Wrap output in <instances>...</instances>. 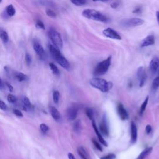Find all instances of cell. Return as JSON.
<instances>
[{"instance_id":"obj_38","label":"cell","mask_w":159,"mask_h":159,"mask_svg":"<svg viewBox=\"0 0 159 159\" xmlns=\"http://www.w3.org/2000/svg\"><path fill=\"white\" fill-rule=\"evenodd\" d=\"M116 158V155L114 153H109L108 155L103 156L101 157L100 159H114Z\"/></svg>"},{"instance_id":"obj_8","label":"cell","mask_w":159,"mask_h":159,"mask_svg":"<svg viewBox=\"0 0 159 159\" xmlns=\"http://www.w3.org/2000/svg\"><path fill=\"white\" fill-rule=\"evenodd\" d=\"M137 75L139 80V87H142L144 85V83L146 80V73L144 68L143 67H140L137 72Z\"/></svg>"},{"instance_id":"obj_14","label":"cell","mask_w":159,"mask_h":159,"mask_svg":"<svg viewBox=\"0 0 159 159\" xmlns=\"http://www.w3.org/2000/svg\"><path fill=\"white\" fill-rule=\"evenodd\" d=\"M137 139V129L134 122H132L131 126V142L135 143Z\"/></svg>"},{"instance_id":"obj_26","label":"cell","mask_w":159,"mask_h":159,"mask_svg":"<svg viewBox=\"0 0 159 159\" xmlns=\"http://www.w3.org/2000/svg\"><path fill=\"white\" fill-rule=\"evenodd\" d=\"M0 38L1 39L4 43H7L9 40V37L6 32L2 31L1 33H0Z\"/></svg>"},{"instance_id":"obj_7","label":"cell","mask_w":159,"mask_h":159,"mask_svg":"<svg viewBox=\"0 0 159 159\" xmlns=\"http://www.w3.org/2000/svg\"><path fill=\"white\" fill-rule=\"evenodd\" d=\"M103 34L108 38L116 40H121V35L112 28H108L107 29H105L103 31Z\"/></svg>"},{"instance_id":"obj_18","label":"cell","mask_w":159,"mask_h":159,"mask_svg":"<svg viewBox=\"0 0 159 159\" xmlns=\"http://www.w3.org/2000/svg\"><path fill=\"white\" fill-rule=\"evenodd\" d=\"M50 112L52 117L55 121L57 122L60 121V119H61L60 114L59 113V111H58V109L56 108L54 106H51L50 108Z\"/></svg>"},{"instance_id":"obj_40","label":"cell","mask_w":159,"mask_h":159,"mask_svg":"<svg viewBox=\"0 0 159 159\" xmlns=\"http://www.w3.org/2000/svg\"><path fill=\"white\" fill-rule=\"evenodd\" d=\"M0 109L3 110V111H6L7 110V106L5 104V103L3 101L0 99Z\"/></svg>"},{"instance_id":"obj_20","label":"cell","mask_w":159,"mask_h":159,"mask_svg":"<svg viewBox=\"0 0 159 159\" xmlns=\"http://www.w3.org/2000/svg\"><path fill=\"white\" fill-rule=\"evenodd\" d=\"M152 150H153V148L151 147L147 148V149H146L145 150H144L141 152V153L138 158L139 159H144L145 157H146L147 155H149L150 154L151 152L152 151Z\"/></svg>"},{"instance_id":"obj_25","label":"cell","mask_w":159,"mask_h":159,"mask_svg":"<svg viewBox=\"0 0 159 159\" xmlns=\"http://www.w3.org/2000/svg\"><path fill=\"white\" fill-rule=\"evenodd\" d=\"M6 13L9 16H13L16 13V10L15 8H14V6L13 5H9V6H7L6 8Z\"/></svg>"},{"instance_id":"obj_35","label":"cell","mask_w":159,"mask_h":159,"mask_svg":"<svg viewBox=\"0 0 159 159\" xmlns=\"http://www.w3.org/2000/svg\"><path fill=\"white\" fill-rule=\"evenodd\" d=\"M46 14L48 16L50 17V18H56L57 17V14L54 11H52L51 9H47L46 10Z\"/></svg>"},{"instance_id":"obj_30","label":"cell","mask_w":159,"mask_h":159,"mask_svg":"<svg viewBox=\"0 0 159 159\" xmlns=\"http://www.w3.org/2000/svg\"><path fill=\"white\" fill-rule=\"evenodd\" d=\"M70 1L73 4H75L78 6H83V5L87 3L86 0H70Z\"/></svg>"},{"instance_id":"obj_11","label":"cell","mask_w":159,"mask_h":159,"mask_svg":"<svg viewBox=\"0 0 159 159\" xmlns=\"http://www.w3.org/2000/svg\"><path fill=\"white\" fill-rule=\"evenodd\" d=\"M117 110H118V113L119 116V117L122 120H126L129 118V114L128 112H127V111L124 108L123 104L119 103L118 104Z\"/></svg>"},{"instance_id":"obj_13","label":"cell","mask_w":159,"mask_h":159,"mask_svg":"<svg viewBox=\"0 0 159 159\" xmlns=\"http://www.w3.org/2000/svg\"><path fill=\"white\" fill-rule=\"evenodd\" d=\"M159 67V59L157 57L153 58L150 62L149 69L152 73L155 74Z\"/></svg>"},{"instance_id":"obj_2","label":"cell","mask_w":159,"mask_h":159,"mask_svg":"<svg viewBox=\"0 0 159 159\" xmlns=\"http://www.w3.org/2000/svg\"><path fill=\"white\" fill-rule=\"evenodd\" d=\"M82 15L84 18L91 20L100 21L103 23L108 22V18L104 14L95 9H87L84 10L82 12Z\"/></svg>"},{"instance_id":"obj_15","label":"cell","mask_w":159,"mask_h":159,"mask_svg":"<svg viewBox=\"0 0 159 159\" xmlns=\"http://www.w3.org/2000/svg\"><path fill=\"white\" fill-rule=\"evenodd\" d=\"M92 126H93V128L95 131V132H96V134L97 135V137H98V140L99 141L102 143V144L105 147H108V144H107V142H106V141L104 139V138L103 137L102 135L101 134L100 132H99L98 131V129L97 128V126L96 125V123H95V122L94 121L93 119L92 120Z\"/></svg>"},{"instance_id":"obj_45","label":"cell","mask_w":159,"mask_h":159,"mask_svg":"<svg viewBox=\"0 0 159 159\" xmlns=\"http://www.w3.org/2000/svg\"><path fill=\"white\" fill-rule=\"evenodd\" d=\"M4 87V84L1 80V78H0V89H3Z\"/></svg>"},{"instance_id":"obj_48","label":"cell","mask_w":159,"mask_h":159,"mask_svg":"<svg viewBox=\"0 0 159 159\" xmlns=\"http://www.w3.org/2000/svg\"><path fill=\"white\" fill-rule=\"evenodd\" d=\"M93 1H103V2H106L108 0H93Z\"/></svg>"},{"instance_id":"obj_24","label":"cell","mask_w":159,"mask_h":159,"mask_svg":"<svg viewBox=\"0 0 159 159\" xmlns=\"http://www.w3.org/2000/svg\"><path fill=\"white\" fill-rule=\"evenodd\" d=\"M149 96H147L145 99V101L144 102V103H143L141 105V108H140V111H139V114L141 116H142L143 114V113H144V112L146 110V108L147 107V105L148 104V102H149Z\"/></svg>"},{"instance_id":"obj_31","label":"cell","mask_w":159,"mask_h":159,"mask_svg":"<svg viewBox=\"0 0 159 159\" xmlns=\"http://www.w3.org/2000/svg\"><path fill=\"white\" fill-rule=\"evenodd\" d=\"M7 100H8V102L14 104V103H16L17 102L18 99L16 97L14 96V95L9 94L8 95V97H7Z\"/></svg>"},{"instance_id":"obj_43","label":"cell","mask_w":159,"mask_h":159,"mask_svg":"<svg viewBox=\"0 0 159 159\" xmlns=\"http://www.w3.org/2000/svg\"><path fill=\"white\" fill-rule=\"evenodd\" d=\"M119 6V3L118 2H114L111 4V7L112 8H114V9L118 8Z\"/></svg>"},{"instance_id":"obj_34","label":"cell","mask_w":159,"mask_h":159,"mask_svg":"<svg viewBox=\"0 0 159 159\" xmlns=\"http://www.w3.org/2000/svg\"><path fill=\"white\" fill-rule=\"evenodd\" d=\"M35 26H36V28H38V29H43V30L45 29V27L44 24L40 20H38V21H37L36 24H35Z\"/></svg>"},{"instance_id":"obj_29","label":"cell","mask_w":159,"mask_h":159,"mask_svg":"<svg viewBox=\"0 0 159 159\" xmlns=\"http://www.w3.org/2000/svg\"><path fill=\"white\" fill-rule=\"evenodd\" d=\"M159 87V77H156L154 80H153L152 84V88L153 90H157Z\"/></svg>"},{"instance_id":"obj_33","label":"cell","mask_w":159,"mask_h":159,"mask_svg":"<svg viewBox=\"0 0 159 159\" xmlns=\"http://www.w3.org/2000/svg\"><path fill=\"white\" fill-rule=\"evenodd\" d=\"M40 129L41 130V131L43 132V133L45 134L47 133V132H48V131L49 130V126H47V124H44V123H42L40 125Z\"/></svg>"},{"instance_id":"obj_23","label":"cell","mask_w":159,"mask_h":159,"mask_svg":"<svg viewBox=\"0 0 159 159\" xmlns=\"http://www.w3.org/2000/svg\"><path fill=\"white\" fill-rule=\"evenodd\" d=\"M78 154L80 155V156L81 157V158L82 159H88L87 152L83 147H79L78 149Z\"/></svg>"},{"instance_id":"obj_19","label":"cell","mask_w":159,"mask_h":159,"mask_svg":"<svg viewBox=\"0 0 159 159\" xmlns=\"http://www.w3.org/2000/svg\"><path fill=\"white\" fill-rule=\"evenodd\" d=\"M31 104L29 99L28 97H24L23 99V109L24 111H27L28 110V109H29L31 108Z\"/></svg>"},{"instance_id":"obj_5","label":"cell","mask_w":159,"mask_h":159,"mask_svg":"<svg viewBox=\"0 0 159 159\" xmlns=\"http://www.w3.org/2000/svg\"><path fill=\"white\" fill-rule=\"evenodd\" d=\"M49 37L54 45L58 49H61L63 47V40L60 34L54 29L49 31Z\"/></svg>"},{"instance_id":"obj_17","label":"cell","mask_w":159,"mask_h":159,"mask_svg":"<svg viewBox=\"0 0 159 159\" xmlns=\"http://www.w3.org/2000/svg\"><path fill=\"white\" fill-rule=\"evenodd\" d=\"M49 49L50 52V54L53 58L55 60L58 57H59L60 55H62L60 51L59 50V49H58L57 47H56L54 45H51L50 44L49 45Z\"/></svg>"},{"instance_id":"obj_22","label":"cell","mask_w":159,"mask_h":159,"mask_svg":"<svg viewBox=\"0 0 159 159\" xmlns=\"http://www.w3.org/2000/svg\"><path fill=\"white\" fill-rule=\"evenodd\" d=\"M16 79L20 82L27 81L29 78L27 75H25V74H24L23 73H17L16 75Z\"/></svg>"},{"instance_id":"obj_27","label":"cell","mask_w":159,"mask_h":159,"mask_svg":"<svg viewBox=\"0 0 159 159\" xmlns=\"http://www.w3.org/2000/svg\"><path fill=\"white\" fill-rule=\"evenodd\" d=\"M49 67L50 68L51 70L52 71V72L54 73L55 75H59L60 72H59V68H58V67L54 64V63H49Z\"/></svg>"},{"instance_id":"obj_3","label":"cell","mask_w":159,"mask_h":159,"mask_svg":"<svg viewBox=\"0 0 159 159\" xmlns=\"http://www.w3.org/2000/svg\"><path fill=\"white\" fill-rule=\"evenodd\" d=\"M111 57L109 56L106 59L99 62L97 66L95 68L94 70V76H101L104 75L108 71L109 67L111 65Z\"/></svg>"},{"instance_id":"obj_41","label":"cell","mask_w":159,"mask_h":159,"mask_svg":"<svg viewBox=\"0 0 159 159\" xmlns=\"http://www.w3.org/2000/svg\"><path fill=\"white\" fill-rule=\"evenodd\" d=\"M146 132L147 134H149L152 132V126L149 124H148L146 127Z\"/></svg>"},{"instance_id":"obj_32","label":"cell","mask_w":159,"mask_h":159,"mask_svg":"<svg viewBox=\"0 0 159 159\" xmlns=\"http://www.w3.org/2000/svg\"><path fill=\"white\" fill-rule=\"evenodd\" d=\"M85 113L87 116V117L90 119L93 120V111L92 109L90 108H86L85 109Z\"/></svg>"},{"instance_id":"obj_16","label":"cell","mask_w":159,"mask_h":159,"mask_svg":"<svg viewBox=\"0 0 159 159\" xmlns=\"http://www.w3.org/2000/svg\"><path fill=\"white\" fill-rule=\"evenodd\" d=\"M99 130H100L101 133H102L103 135L106 136H108L109 135L108 127L106 123V119L105 116H104L102 123H101L99 125Z\"/></svg>"},{"instance_id":"obj_42","label":"cell","mask_w":159,"mask_h":159,"mask_svg":"<svg viewBox=\"0 0 159 159\" xmlns=\"http://www.w3.org/2000/svg\"><path fill=\"white\" fill-rule=\"evenodd\" d=\"M142 11V7L139 6H137L133 11H132V13H135V14H138L139 13H141Z\"/></svg>"},{"instance_id":"obj_21","label":"cell","mask_w":159,"mask_h":159,"mask_svg":"<svg viewBox=\"0 0 159 159\" xmlns=\"http://www.w3.org/2000/svg\"><path fill=\"white\" fill-rule=\"evenodd\" d=\"M73 129V131H75L76 132V133H80V132H81L82 127H81L80 121L78 120V121H75V123H74Z\"/></svg>"},{"instance_id":"obj_50","label":"cell","mask_w":159,"mask_h":159,"mask_svg":"<svg viewBox=\"0 0 159 159\" xmlns=\"http://www.w3.org/2000/svg\"><path fill=\"white\" fill-rule=\"evenodd\" d=\"M2 1V0H0V3H1Z\"/></svg>"},{"instance_id":"obj_51","label":"cell","mask_w":159,"mask_h":159,"mask_svg":"<svg viewBox=\"0 0 159 159\" xmlns=\"http://www.w3.org/2000/svg\"><path fill=\"white\" fill-rule=\"evenodd\" d=\"M137 159H139V158H137Z\"/></svg>"},{"instance_id":"obj_39","label":"cell","mask_w":159,"mask_h":159,"mask_svg":"<svg viewBox=\"0 0 159 159\" xmlns=\"http://www.w3.org/2000/svg\"><path fill=\"white\" fill-rule=\"evenodd\" d=\"M13 113L18 116V117H20V118H22L23 117V114L22 113V112H21V111L19 110V109H14L13 110Z\"/></svg>"},{"instance_id":"obj_36","label":"cell","mask_w":159,"mask_h":159,"mask_svg":"<svg viewBox=\"0 0 159 159\" xmlns=\"http://www.w3.org/2000/svg\"><path fill=\"white\" fill-rule=\"evenodd\" d=\"M92 142L93 143V144H94V147H96V149H97V150H98L99 151H101V152H102V151L103 150L102 147L101 146V145L99 144V143H98L96 140L94 139H92Z\"/></svg>"},{"instance_id":"obj_28","label":"cell","mask_w":159,"mask_h":159,"mask_svg":"<svg viewBox=\"0 0 159 159\" xmlns=\"http://www.w3.org/2000/svg\"><path fill=\"white\" fill-rule=\"evenodd\" d=\"M59 99H60V93L59 91L55 90V91H54V93H53V100H54V102L55 104H58V103L59 102Z\"/></svg>"},{"instance_id":"obj_49","label":"cell","mask_w":159,"mask_h":159,"mask_svg":"<svg viewBox=\"0 0 159 159\" xmlns=\"http://www.w3.org/2000/svg\"><path fill=\"white\" fill-rule=\"evenodd\" d=\"M158 77H159V68L158 69Z\"/></svg>"},{"instance_id":"obj_4","label":"cell","mask_w":159,"mask_h":159,"mask_svg":"<svg viewBox=\"0 0 159 159\" xmlns=\"http://www.w3.org/2000/svg\"><path fill=\"white\" fill-rule=\"evenodd\" d=\"M144 23V21L140 18H130L123 19L120 22V25L124 28H131L140 26Z\"/></svg>"},{"instance_id":"obj_44","label":"cell","mask_w":159,"mask_h":159,"mask_svg":"<svg viewBox=\"0 0 159 159\" xmlns=\"http://www.w3.org/2000/svg\"><path fill=\"white\" fill-rule=\"evenodd\" d=\"M6 85L7 86L8 89L9 90V91H10L11 92H12L13 91V87L12 85H11L10 84H9V83H6Z\"/></svg>"},{"instance_id":"obj_9","label":"cell","mask_w":159,"mask_h":159,"mask_svg":"<svg viewBox=\"0 0 159 159\" xmlns=\"http://www.w3.org/2000/svg\"><path fill=\"white\" fill-rule=\"evenodd\" d=\"M78 108L76 106H72L68 109L67 111V116L70 121L75 120L78 115Z\"/></svg>"},{"instance_id":"obj_6","label":"cell","mask_w":159,"mask_h":159,"mask_svg":"<svg viewBox=\"0 0 159 159\" xmlns=\"http://www.w3.org/2000/svg\"><path fill=\"white\" fill-rule=\"evenodd\" d=\"M33 47L36 54L38 55L40 57V59L42 60H45L46 59V53L44 50V48L42 47L41 44L38 41H34L33 44Z\"/></svg>"},{"instance_id":"obj_1","label":"cell","mask_w":159,"mask_h":159,"mask_svg":"<svg viewBox=\"0 0 159 159\" xmlns=\"http://www.w3.org/2000/svg\"><path fill=\"white\" fill-rule=\"evenodd\" d=\"M89 84L94 88L99 89L103 93L108 92L109 89L112 87V84L110 82L105 80L104 79L100 78H93L90 80Z\"/></svg>"},{"instance_id":"obj_47","label":"cell","mask_w":159,"mask_h":159,"mask_svg":"<svg viewBox=\"0 0 159 159\" xmlns=\"http://www.w3.org/2000/svg\"><path fill=\"white\" fill-rule=\"evenodd\" d=\"M156 16H157V21L158 23L159 24V11H157L156 13Z\"/></svg>"},{"instance_id":"obj_46","label":"cell","mask_w":159,"mask_h":159,"mask_svg":"<svg viewBox=\"0 0 159 159\" xmlns=\"http://www.w3.org/2000/svg\"><path fill=\"white\" fill-rule=\"evenodd\" d=\"M68 159H76L75 157H74V155L72 153H68Z\"/></svg>"},{"instance_id":"obj_12","label":"cell","mask_w":159,"mask_h":159,"mask_svg":"<svg viewBox=\"0 0 159 159\" xmlns=\"http://www.w3.org/2000/svg\"><path fill=\"white\" fill-rule=\"evenodd\" d=\"M55 60L62 67L65 68V69L68 70L70 68V63L68 62V61L65 59V58L62 55V54L59 57H58L55 59Z\"/></svg>"},{"instance_id":"obj_37","label":"cell","mask_w":159,"mask_h":159,"mask_svg":"<svg viewBox=\"0 0 159 159\" xmlns=\"http://www.w3.org/2000/svg\"><path fill=\"white\" fill-rule=\"evenodd\" d=\"M25 61H26V64H27L28 65H31V63L32 62V59H31V55L28 54V53H26V55H25Z\"/></svg>"},{"instance_id":"obj_10","label":"cell","mask_w":159,"mask_h":159,"mask_svg":"<svg viewBox=\"0 0 159 159\" xmlns=\"http://www.w3.org/2000/svg\"><path fill=\"white\" fill-rule=\"evenodd\" d=\"M155 40L154 36H153V35H148L142 41L141 44V47H142V48H144V47L153 45L155 44Z\"/></svg>"}]
</instances>
